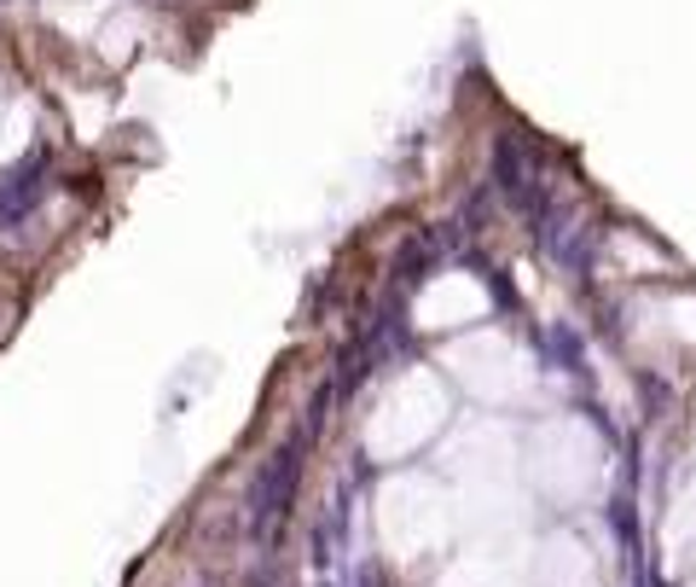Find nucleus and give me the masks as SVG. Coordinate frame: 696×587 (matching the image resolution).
<instances>
[{"instance_id": "f257e3e1", "label": "nucleus", "mask_w": 696, "mask_h": 587, "mask_svg": "<svg viewBox=\"0 0 696 587\" xmlns=\"http://www.w3.org/2000/svg\"><path fill=\"white\" fill-rule=\"evenodd\" d=\"M35 198H41V164L12 169L7 180H0V228H12L18 215H30Z\"/></svg>"}]
</instances>
